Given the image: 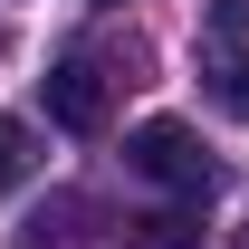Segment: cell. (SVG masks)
<instances>
[{"label": "cell", "instance_id": "cell-4", "mask_svg": "<svg viewBox=\"0 0 249 249\" xmlns=\"http://www.w3.org/2000/svg\"><path fill=\"white\" fill-rule=\"evenodd\" d=\"M124 249H201V220L192 211H144V220H124Z\"/></svg>", "mask_w": 249, "mask_h": 249}, {"label": "cell", "instance_id": "cell-3", "mask_svg": "<svg viewBox=\"0 0 249 249\" xmlns=\"http://www.w3.org/2000/svg\"><path fill=\"white\" fill-rule=\"evenodd\" d=\"M38 96H48V124H67V134H96V124H106V67H96L87 48H67V58L38 77Z\"/></svg>", "mask_w": 249, "mask_h": 249}, {"label": "cell", "instance_id": "cell-2", "mask_svg": "<svg viewBox=\"0 0 249 249\" xmlns=\"http://www.w3.org/2000/svg\"><path fill=\"white\" fill-rule=\"evenodd\" d=\"M201 96L230 124H249V0H211L201 10Z\"/></svg>", "mask_w": 249, "mask_h": 249}, {"label": "cell", "instance_id": "cell-5", "mask_svg": "<svg viewBox=\"0 0 249 249\" xmlns=\"http://www.w3.org/2000/svg\"><path fill=\"white\" fill-rule=\"evenodd\" d=\"M29 163H38V134H29L19 115H0V192H19V182H29Z\"/></svg>", "mask_w": 249, "mask_h": 249}, {"label": "cell", "instance_id": "cell-6", "mask_svg": "<svg viewBox=\"0 0 249 249\" xmlns=\"http://www.w3.org/2000/svg\"><path fill=\"white\" fill-rule=\"evenodd\" d=\"M106 10H115V0H106Z\"/></svg>", "mask_w": 249, "mask_h": 249}, {"label": "cell", "instance_id": "cell-1", "mask_svg": "<svg viewBox=\"0 0 249 249\" xmlns=\"http://www.w3.org/2000/svg\"><path fill=\"white\" fill-rule=\"evenodd\" d=\"M124 163H134L144 182L182 192V201H201V192L220 182V163L201 154V134H192V124H173V115H144V124H134V134H124Z\"/></svg>", "mask_w": 249, "mask_h": 249}]
</instances>
